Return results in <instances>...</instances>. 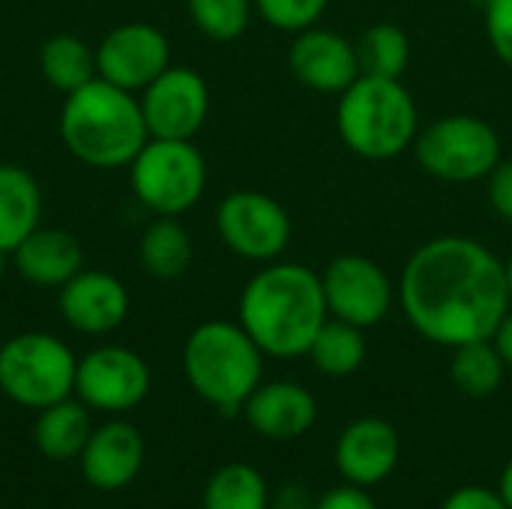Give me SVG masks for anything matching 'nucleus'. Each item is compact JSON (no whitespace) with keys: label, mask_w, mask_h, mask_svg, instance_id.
<instances>
[{"label":"nucleus","mask_w":512,"mask_h":509,"mask_svg":"<svg viewBox=\"0 0 512 509\" xmlns=\"http://www.w3.org/2000/svg\"><path fill=\"white\" fill-rule=\"evenodd\" d=\"M486 195L492 210L504 219L512 222V162H498L495 171L486 177Z\"/></svg>","instance_id":"31"},{"label":"nucleus","mask_w":512,"mask_h":509,"mask_svg":"<svg viewBox=\"0 0 512 509\" xmlns=\"http://www.w3.org/2000/svg\"><path fill=\"white\" fill-rule=\"evenodd\" d=\"M327 297L321 273L294 261H270L240 294L237 321L264 351V357H306L318 330L327 324Z\"/></svg>","instance_id":"2"},{"label":"nucleus","mask_w":512,"mask_h":509,"mask_svg":"<svg viewBox=\"0 0 512 509\" xmlns=\"http://www.w3.org/2000/svg\"><path fill=\"white\" fill-rule=\"evenodd\" d=\"M150 393V369L141 354L102 345L78 360L75 396L99 414H126L138 408Z\"/></svg>","instance_id":"11"},{"label":"nucleus","mask_w":512,"mask_h":509,"mask_svg":"<svg viewBox=\"0 0 512 509\" xmlns=\"http://www.w3.org/2000/svg\"><path fill=\"white\" fill-rule=\"evenodd\" d=\"M252 432L270 441H291L306 435L318 420L315 396L297 381H261L240 411Z\"/></svg>","instance_id":"18"},{"label":"nucleus","mask_w":512,"mask_h":509,"mask_svg":"<svg viewBox=\"0 0 512 509\" xmlns=\"http://www.w3.org/2000/svg\"><path fill=\"white\" fill-rule=\"evenodd\" d=\"M354 45H357L360 75L402 78L411 63V39L393 21L372 24L369 30H363V36Z\"/></svg>","instance_id":"27"},{"label":"nucleus","mask_w":512,"mask_h":509,"mask_svg":"<svg viewBox=\"0 0 512 509\" xmlns=\"http://www.w3.org/2000/svg\"><path fill=\"white\" fill-rule=\"evenodd\" d=\"M135 198L156 216H180L192 210L207 186V162L192 141L150 138L129 162Z\"/></svg>","instance_id":"8"},{"label":"nucleus","mask_w":512,"mask_h":509,"mask_svg":"<svg viewBox=\"0 0 512 509\" xmlns=\"http://www.w3.org/2000/svg\"><path fill=\"white\" fill-rule=\"evenodd\" d=\"M3 258H6V252H0V276H3Z\"/></svg>","instance_id":"37"},{"label":"nucleus","mask_w":512,"mask_h":509,"mask_svg":"<svg viewBox=\"0 0 512 509\" xmlns=\"http://www.w3.org/2000/svg\"><path fill=\"white\" fill-rule=\"evenodd\" d=\"M255 12L282 33H300L321 21L330 0H252Z\"/></svg>","instance_id":"29"},{"label":"nucleus","mask_w":512,"mask_h":509,"mask_svg":"<svg viewBox=\"0 0 512 509\" xmlns=\"http://www.w3.org/2000/svg\"><path fill=\"white\" fill-rule=\"evenodd\" d=\"M171 66L165 33L147 21H129L105 33L96 45V75L135 93Z\"/></svg>","instance_id":"13"},{"label":"nucleus","mask_w":512,"mask_h":509,"mask_svg":"<svg viewBox=\"0 0 512 509\" xmlns=\"http://www.w3.org/2000/svg\"><path fill=\"white\" fill-rule=\"evenodd\" d=\"M486 39L498 60L512 69V0H486Z\"/></svg>","instance_id":"30"},{"label":"nucleus","mask_w":512,"mask_h":509,"mask_svg":"<svg viewBox=\"0 0 512 509\" xmlns=\"http://www.w3.org/2000/svg\"><path fill=\"white\" fill-rule=\"evenodd\" d=\"M504 267H507V285H510V297H512V255L504 261Z\"/></svg>","instance_id":"36"},{"label":"nucleus","mask_w":512,"mask_h":509,"mask_svg":"<svg viewBox=\"0 0 512 509\" xmlns=\"http://www.w3.org/2000/svg\"><path fill=\"white\" fill-rule=\"evenodd\" d=\"M183 372L189 387L207 405L234 417L261 384L264 351L240 321H204L183 345Z\"/></svg>","instance_id":"5"},{"label":"nucleus","mask_w":512,"mask_h":509,"mask_svg":"<svg viewBox=\"0 0 512 509\" xmlns=\"http://www.w3.org/2000/svg\"><path fill=\"white\" fill-rule=\"evenodd\" d=\"M504 375H507V363L492 339L465 342V345L453 348L450 378H453L456 390L465 393L468 399L495 396L504 384Z\"/></svg>","instance_id":"25"},{"label":"nucleus","mask_w":512,"mask_h":509,"mask_svg":"<svg viewBox=\"0 0 512 509\" xmlns=\"http://www.w3.org/2000/svg\"><path fill=\"white\" fill-rule=\"evenodd\" d=\"M336 129L351 153L369 162H387L414 147L420 111L402 78L360 75L336 105Z\"/></svg>","instance_id":"4"},{"label":"nucleus","mask_w":512,"mask_h":509,"mask_svg":"<svg viewBox=\"0 0 512 509\" xmlns=\"http://www.w3.org/2000/svg\"><path fill=\"white\" fill-rule=\"evenodd\" d=\"M57 312L72 330L84 336H105L126 321L129 291L105 270H81L60 285Z\"/></svg>","instance_id":"15"},{"label":"nucleus","mask_w":512,"mask_h":509,"mask_svg":"<svg viewBox=\"0 0 512 509\" xmlns=\"http://www.w3.org/2000/svg\"><path fill=\"white\" fill-rule=\"evenodd\" d=\"M138 255L150 276L177 279L192 264V237L177 222V216H159L144 228Z\"/></svg>","instance_id":"22"},{"label":"nucleus","mask_w":512,"mask_h":509,"mask_svg":"<svg viewBox=\"0 0 512 509\" xmlns=\"http://www.w3.org/2000/svg\"><path fill=\"white\" fill-rule=\"evenodd\" d=\"M42 192L36 177L12 162H0V252L12 255L18 243L39 228Z\"/></svg>","instance_id":"21"},{"label":"nucleus","mask_w":512,"mask_h":509,"mask_svg":"<svg viewBox=\"0 0 512 509\" xmlns=\"http://www.w3.org/2000/svg\"><path fill=\"white\" fill-rule=\"evenodd\" d=\"M216 231L228 252L243 261L270 264L279 261L291 243L294 225L288 210L264 192L237 189L216 207Z\"/></svg>","instance_id":"9"},{"label":"nucleus","mask_w":512,"mask_h":509,"mask_svg":"<svg viewBox=\"0 0 512 509\" xmlns=\"http://www.w3.org/2000/svg\"><path fill=\"white\" fill-rule=\"evenodd\" d=\"M441 509H510L507 501L501 498L498 489L489 486H462L456 492L447 495L444 507Z\"/></svg>","instance_id":"32"},{"label":"nucleus","mask_w":512,"mask_h":509,"mask_svg":"<svg viewBox=\"0 0 512 509\" xmlns=\"http://www.w3.org/2000/svg\"><path fill=\"white\" fill-rule=\"evenodd\" d=\"M366 354H369V345H366L363 327H354L339 318H327V324L318 330L306 357L321 375L348 378L360 372V366L366 363Z\"/></svg>","instance_id":"24"},{"label":"nucleus","mask_w":512,"mask_h":509,"mask_svg":"<svg viewBox=\"0 0 512 509\" xmlns=\"http://www.w3.org/2000/svg\"><path fill=\"white\" fill-rule=\"evenodd\" d=\"M12 261L21 279H27L30 285L60 288L75 273H81L84 252H81V243L69 231L39 225L18 243V249L12 252Z\"/></svg>","instance_id":"19"},{"label":"nucleus","mask_w":512,"mask_h":509,"mask_svg":"<svg viewBox=\"0 0 512 509\" xmlns=\"http://www.w3.org/2000/svg\"><path fill=\"white\" fill-rule=\"evenodd\" d=\"M192 24L213 42L240 39L252 21V0H186Z\"/></svg>","instance_id":"28"},{"label":"nucleus","mask_w":512,"mask_h":509,"mask_svg":"<svg viewBox=\"0 0 512 509\" xmlns=\"http://www.w3.org/2000/svg\"><path fill=\"white\" fill-rule=\"evenodd\" d=\"M39 69L54 90L69 96L96 78V51L78 36L57 33V36L42 42Z\"/></svg>","instance_id":"23"},{"label":"nucleus","mask_w":512,"mask_h":509,"mask_svg":"<svg viewBox=\"0 0 512 509\" xmlns=\"http://www.w3.org/2000/svg\"><path fill=\"white\" fill-rule=\"evenodd\" d=\"M312 509H378V504L369 495V489L354 486V483H342V486L324 492Z\"/></svg>","instance_id":"33"},{"label":"nucleus","mask_w":512,"mask_h":509,"mask_svg":"<svg viewBox=\"0 0 512 509\" xmlns=\"http://www.w3.org/2000/svg\"><path fill=\"white\" fill-rule=\"evenodd\" d=\"M492 342L498 345V351H501V357H504L507 369H512V309L504 315V321L498 324V330H495Z\"/></svg>","instance_id":"34"},{"label":"nucleus","mask_w":512,"mask_h":509,"mask_svg":"<svg viewBox=\"0 0 512 509\" xmlns=\"http://www.w3.org/2000/svg\"><path fill=\"white\" fill-rule=\"evenodd\" d=\"M78 360L51 333H18L0 345V393L30 411H42L75 393Z\"/></svg>","instance_id":"6"},{"label":"nucleus","mask_w":512,"mask_h":509,"mask_svg":"<svg viewBox=\"0 0 512 509\" xmlns=\"http://www.w3.org/2000/svg\"><path fill=\"white\" fill-rule=\"evenodd\" d=\"M81 477L99 492H120L144 468V438L132 423L111 420L93 429L87 447L78 456Z\"/></svg>","instance_id":"17"},{"label":"nucleus","mask_w":512,"mask_h":509,"mask_svg":"<svg viewBox=\"0 0 512 509\" xmlns=\"http://www.w3.org/2000/svg\"><path fill=\"white\" fill-rule=\"evenodd\" d=\"M330 318L348 321L354 327L381 324L396 300L393 279L387 270L366 255H339L321 273Z\"/></svg>","instance_id":"10"},{"label":"nucleus","mask_w":512,"mask_h":509,"mask_svg":"<svg viewBox=\"0 0 512 509\" xmlns=\"http://www.w3.org/2000/svg\"><path fill=\"white\" fill-rule=\"evenodd\" d=\"M420 168L444 183L486 180L501 162V135L477 114H447L417 132Z\"/></svg>","instance_id":"7"},{"label":"nucleus","mask_w":512,"mask_h":509,"mask_svg":"<svg viewBox=\"0 0 512 509\" xmlns=\"http://www.w3.org/2000/svg\"><path fill=\"white\" fill-rule=\"evenodd\" d=\"M141 111L150 138L192 141L210 114V87L189 66H168L141 90Z\"/></svg>","instance_id":"12"},{"label":"nucleus","mask_w":512,"mask_h":509,"mask_svg":"<svg viewBox=\"0 0 512 509\" xmlns=\"http://www.w3.org/2000/svg\"><path fill=\"white\" fill-rule=\"evenodd\" d=\"M57 126L63 147L78 162L102 171L129 168L150 141L141 102L99 75L66 96Z\"/></svg>","instance_id":"3"},{"label":"nucleus","mask_w":512,"mask_h":509,"mask_svg":"<svg viewBox=\"0 0 512 509\" xmlns=\"http://www.w3.org/2000/svg\"><path fill=\"white\" fill-rule=\"evenodd\" d=\"M93 435L90 408L81 399H60L42 411H36L33 423V447L51 462L78 459Z\"/></svg>","instance_id":"20"},{"label":"nucleus","mask_w":512,"mask_h":509,"mask_svg":"<svg viewBox=\"0 0 512 509\" xmlns=\"http://www.w3.org/2000/svg\"><path fill=\"white\" fill-rule=\"evenodd\" d=\"M201 509H270L267 480L246 462L222 465L204 486Z\"/></svg>","instance_id":"26"},{"label":"nucleus","mask_w":512,"mask_h":509,"mask_svg":"<svg viewBox=\"0 0 512 509\" xmlns=\"http://www.w3.org/2000/svg\"><path fill=\"white\" fill-rule=\"evenodd\" d=\"M288 69L303 87L339 96L360 78L357 45L342 33L315 24L294 33V42L288 48Z\"/></svg>","instance_id":"14"},{"label":"nucleus","mask_w":512,"mask_h":509,"mask_svg":"<svg viewBox=\"0 0 512 509\" xmlns=\"http://www.w3.org/2000/svg\"><path fill=\"white\" fill-rule=\"evenodd\" d=\"M399 432L381 417H360L348 423L336 441V471L345 483L372 489L384 483L399 465Z\"/></svg>","instance_id":"16"},{"label":"nucleus","mask_w":512,"mask_h":509,"mask_svg":"<svg viewBox=\"0 0 512 509\" xmlns=\"http://www.w3.org/2000/svg\"><path fill=\"white\" fill-rule=\"evenodd\" d=\"M498 492L501 498L507 501V507L512 509V459L504 465V474H501V483H498Z\"/></svg>","instance_id":"35"},{"label":"nucleus","mask_w":512,"mask_h":509,"mask_svg":"<svg viewBox=\"0 0 512 509\" xmlns=\"http://www.w3.org/2000/svg\"><path fill=\"white\" fill-rule=\"evenodd\" d=\"M396 300L408 324L435 345L492 339L512 309L504 261L474 237L426 240L405 261Z\"/></svg>","instance_id":"1"}]
</instances>
